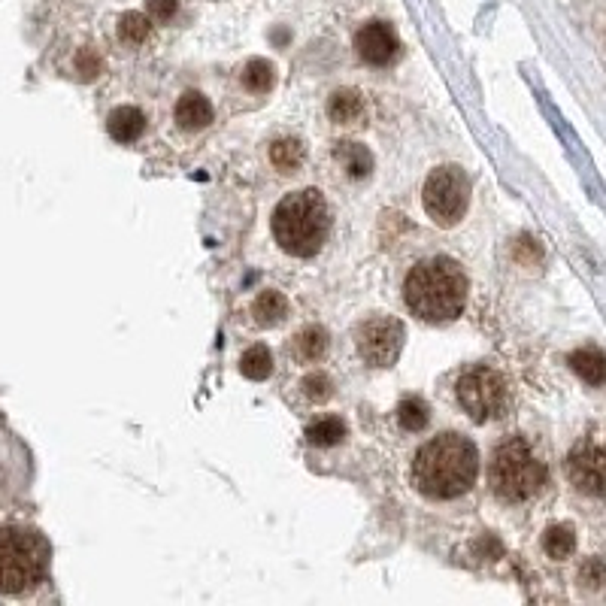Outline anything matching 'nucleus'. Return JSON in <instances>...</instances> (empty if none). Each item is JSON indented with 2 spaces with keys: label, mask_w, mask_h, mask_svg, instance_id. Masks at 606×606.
Here are the masks:
<instances>
[{
  "label": "nucleus",
  "mask_w": 606,
  "mask_h": 606,
  "mask_svg": "<svg viewBox=\"0 0 606 606\" xmlns=\"http://www.w3.org/2000/svg\"><path fill=\"white\" fill-rule=\"evenodd\" d=\"M479 452L473 440L443 431L428 440L413 461V482L431 500H455L476 485Z\"/></svg>",
  "instance_id": "f257e3e1"
},
{
  "label": "nucleus",
  "mask_w": 606,
  "mask_h": 606,
  "mask_svg": "<svg viewBox=\"0 0 606 606\" xmlns=\"http://www.w3.org/2000/svg\"><path fill=\"white\" fill-rule=\"evenodd\" d=\"M403 297L413 316L431 325H443L461 316L467 303V276L458 267V261L437 255L428 261H419L403 285Z\"/></svg>",
  "instance_id": "f03ea898"
},
{
  "label": "nucleus",
  "mask_w": 606,
  "mask_h": 606,
  "mask_svg": "<svg viewBox=\"0 0 606 606\" xmlns=\"http://www.w3.org/2000/svg\"><path fill=\"white\" fill-rule=\"evenodd\" d=\"M270 225L282 252L313 258L331 234V207L319 188H300L279 200Z\"/></svg>",
  "instance_id": "7ed1b4c3"
},
{
  "label": "nucleus",
  "mask_w": 606,
  "mask_h": 606,
  "mask_svg": "<svg viewBox=\"0 0 606 606\" xmlns=\"http://www.w3.org/2000/svg\"><path fill=\"white\" fill-rule=\"evenodd\" d=\"M488 485L507 503L531 500L546 485V464L537 458L534 446L525 437H510V440L497 443L491 452Z\"/></svg>",
  "instance_id": "20e7f679"
},
{
  "label": "nucleus",
  "mask_w": 606,
  "mask_h": 606,
  "mask_svg": "<svg viewBox=\"0 0 606 606\" xmlns=\"http://www.w3.org/2000/svg\"><path fill=\"white\" fill-rule=\"evenodd\" d=\"M46 540L19 525L0 528V594H25L46 573Z\"/></svg>",
  "instance_id": "39448f33"
},
{
  "label": "nucleus",
  "mask_w": 606,
  "mask_h": 606,
  "mask_svg": "<svg viewBox=\"0 0 606 606\" xmlns=\"http://www.w3.org/2000/svg\"><path fill=\"white\" fill-rule=\"evenodd\" d=\"M458 403L473 422H491L500 419L510 407V388L494 367L473 364L458 376Z\"/></svg>",
  "instance_id": "423d86ee"
},
{
  "label": "nucleus",
  "mask_w": 606,
  "mask_h": 606,
  "mask_svg": "<svg viewBox=\"0 0 606 606\" xmlns=\"http://www.w3.org/2000/svg\"><path fill=\"white\" fill-rule=\"evenodd\" d=\"M425 210L440 228H452L464 219L470 204V182L458 167H437L425 182Z\"/></svg>",
  "instance_id": "0eeeda50"
},
{
  "label": "nucleus",
  "mask_w": 606,
  "mask_h": 606,
  "mask_svg": "<svg viewBox=\"0 0 606 606\" xmlns=\"http://www.w3.org/2000/svg\"><path fill=\"white\" fill-rule=\"evenodd\" d=\"M567 476L582 494L606 500V434L582 437L570 449Z\"/></svg>",
  "instance_id": "6e6552de"
},
{
  "label": "nucleus",
  "mask_w": 606,
  "mask_h": 606,
  "mask_svg": "<svg viewBox=\"0 0 606 606\" xmlns=\"http://www.w3.org/2000/svg\"><path fill=\"white\" fill-rule=\"evenodd\" d=\"M403 322L394 316H373L358 328V352L370 367H391L403 349Z\"/></svg>",
  "instance_id": "1a4fd4ad"
},
{
  "label": "nucleus",
  "mask_w": 606,
  "mask_h": 606,
  "mask_svg": "<svg viewBox=\"0 0 606 606\" xmlns=\"http://www.w3.org/2000/svg\"><path fill=\"white\" fill-rule=\"evenodd\" d=\"M355 49L358 55L373 64V67H385L400 55V43L397 34L385 25V22H367L358 34H355Z\"/></svg>",
  "instance_id": "9d476101"
},
{
  "label": "nucleus",
  "mask_w": 606,
  "mask_h": 606,
  "mask_svg": "<svg viewBox=\"0 0 606 606\" xmlns=\"http://www.w3.org/2000/svg\"><path fill=\"white\" fill-rule=\"evenodd\" d=\"M176 122L179 128L185 131H200L213 122V107L210 100L200 94V91H185L179 100H176Z\"/></svg>",
  "instance_id": "9b49d317"
},
{
  "label": "nucleus",
  "mask_w": 606,
  "mask_h": 606,
  "mask_svg": "<svg viewBox=\"0 0 606 606\" xmlns=\"http://www.w3.org/2000/svg\"><path fill=\"white\" fill-rule=\"evenodd\" d=\"M107 128H110V137H113V140H119V143H134V140H140L143 131H146V116H143L137 107H119V110L110 113Z\"/></svg>",
  "instance_id": "f8f14e48"
},
{
  "label": "nucleus",
  "mask_w": 606,
  "mask_h": 606,
  "mask_svg": "<svg viewBox=\"0 0 606 606\" xmlns=\"http://www.w3.org/2000/svg\"><path fill=\"white\" fill-rule=\"evenodd\" d=\"M570 367L573 373L588 382V385H606V355L594 346H585V349H576L570 355Z\"/></svg>",
  "instance_id": "ddd939ff"
},
{
  "label": "nucleus",
  "mask_w": 606,
  "mask_h": 606,
  "mask_svg": "<svg viewBox=\"0 0 606 606\" xmlns=\"http://www.w3.org/2000/svg\"><path fill=\"white\" fill-rule=\"evenodd\" d=\"M288 316V300L279 291H261L252 303V319L261 328H273L279 322H285Z\"/></svg>",
  "instance_id": "4468645a"
},
{
  "label": "nucleus",
  "mask_w": 606,
  "mask_h": 606,
  "mask_svg": "<svg viewBox=\"0 0 606 606\" xmlns=\"http://www.w3.org/2000/svg\"><path fill=\"white\" fill-rule=\"evenodd\" d=\"M334 158L340 161V167L346 170L349 179H364L373 170V155L361 143H337Z\"/></svg>",
  "instance_id": "2eb2a0df"
},
{
  "label": "nucleus",
  "mask_w": 606,
  "mask_h": 606,
  "mask_svg": "<svg viewBox=\"0 0 606 606\" xmlns=\"http://www.w3.org/2000/svg\"><path fill=\"white\" fill-rule=\"evenodd\" d=\"M325 352H328V334H325V328H319V325H310V328H303V331H297V337H294V358L297 361H319V358H325Z\"/></svg>",
  "instance_id": "dca6fc26"
},
{
  "label": "nucleus",
  "mask_w": 606,
  "mask_h": 606,
  "mask_svg": "<svg viewBox=\"0 0 606 606\" xmlns=\"http://www.w3.org/2000/svg\"><path fill=\"white\" fill-rule=\"evenodd\" d=\"M361 110H364L361 94L352 91V88H340V91H334L331 100H328V116H331L334 122H340V125L355 122V119L361 116Z\"/></svg>",
  "instance_id": "f3484780"
},
{
  "label": "nucleus",
  "mask_w": 606,
  "mask_h": 606,
  "mask_svg": "<svg viewBox=\"0 0 606 606\" xmlns=\"http://www.w3.org/2000/svg\"><path fill=\"white\" fill-rule=\"evenodd\" d=\"M303 158H307V152H303V143L297 137H282L270 146V161L282 173H294L303 164Z\"/></svg>",
  "instance_id": "a211bd4d"
},
{
  "label": "nucleus",
  "mask_w": 606,
  "mask_h": 606,
  "mask_svg": "<svg viewBox=\"0 0 606 606\" xmlns=\"http://www.w3.org/2000/svg\"><path fill=\"white\" fill-rule=\"evenodd\" d=\"M543 549H546V555L555 558V561L570 558L573 549H576V534H573V528H570V525H552V528H546V534H543Z\"/></svg>",
  "instance_id": "6ab92c4d"
},
{
  "label": "nucleus",
  "mask_w": 606,
  "mask_h": 606,
  "mask_svg": "<svg viewBox=\"0 0 606 606\" xmlns=\"http://www.w3.org/2000/svg\"><path fill=\"white\" fill-rule=\"evenodd\" d=\"M240 370H243L246 379H255V382H258V379H267L270 370H273V355H270V349L261 346V343L249 346V349L240 355Z\"/></svg>",
  "instance_id": "aec40b11"
},
{
  "label": "nucleus",
  "mask_w": 606,
  "mask_h": 606,
  "mask_svg": "<svg viewBox=\"0 0 606 606\" xmlns=\"http://www.w3.org/2000/svg\"><path fill=\"white\" fill-rule=\"evenodd\" d=\"M273 79H276L273 64L264 61V58H252V61L243 67V85H246L249 91H255V94L270 91V88H273Z\"/></svg>",
  "instance_id": "412c9836"
},
{
  "label": "nucleus",
  "mask_w": 606,
  "mask_h": 606,
  "mask_svg": "<svg viewBox=\"0 0 606 606\" xmlns=\"http://www.w3.org/2000/svg\"><path fill=\"white\" fill-rule=\"evenodd\" d=\"M346 437V425L340 419H319L307 428V443L313 446H337Z\"/></svg>",
  "instance_id": "4be33fe9"
},
{
  "label": "nucleus",
  "mask_w": 606,
  "mask_h": 606,
  "mask_svg": "<svg viewBox=\"0 0 606 606\" xmlns=\"http://www.w3.org/2000/svg\"><path fill=\"white\" fill-rule=\"evenodd\" d=\"M397 419L407 431H422L428 425V419H431V410H428V403L422 397H407L400 403Z\"/></svg>",
  "instance_id": "5701e85b"
},
{
  "label": "nucleus",
  "mask_w": 606,
  "mask_h": 606,
  "mask_svg": "<svg viewBox=\"0 0 606 606\" xmlns=\"http://www.w3.org/2000/svg\"><path fill=\"white\" fill-rule=\"evenodd\" d=\"M149 34H152V25L143 13H125L119 19V37L128 46H140L143 40H149Z\"/></svg>",
  "instance_id": "b1692460"
},
{
  "label": "nucleus",
  "mask_w": 606,
  "mask_h": 606,
  "mask_svg": "<svg viewBox=\"0 0 606 606\" xmlns=\"http://www.w3.org/2000/svg\"><path fill=\"white\" fill-rule=\"evenodd\" d=\"M300 388H303V394H307L310 400H316V403L328 400L331 391H334V385H331V379L325 373H310L307 379L300 382Z\"/></svg>",
  "instance_id": "393cba45"
},
{
  "label": "nucleus",
  "mask_w": 606,
  "mask_h": 606,
  "mask_svg": "<svg viewBox=\"0 0 606 606\" xmlns=\"http://www.w3.org/2000/svg\"><path fill=\"white\" fill-rule=\"evenodd\" d=\"M146 7L158 22H170L179 13V0H146Z\"/></svg>",
  "instance_id": "a878e982"
},
{
  "label": "nucleus",
  "mask_w": 606,
  "mask_h": 606,
  "mask_svg": "<svg viewBox=\"0 0 606 606\" xmlns=\"http://www.w3.org/2000/svg\"><path fill=\"white\" fill-rule=\"evenodd\" d=\"M76 70H79L85 79H94V76L100 73V58H97L91 49H82V52L76 55Z\"/></svg>",
  "instance_id": "bb28decb"
}]
</instances>
